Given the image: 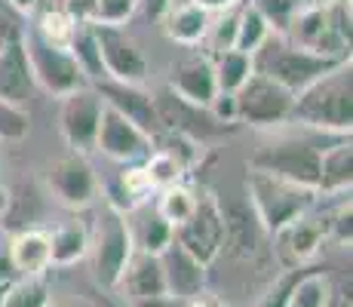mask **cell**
I'll use <instances>...</instances> for the list:
<instances>
[{
	"mask_svg": "<svg viewBox=\"0 0 353 307\" xmlns=\"http://www.w3.org/2000/svg\"><path fill=\"white\" fill-rule=\"evenodd\" d=\"M154 108H157V120L169 129V132H185L196 141L209 132H221V129H225L221 123L212 120V114H209L206 108H196L169 90L154 95Z\"/></svg>",
	"mask_w": 353,
	"mask_h": 307,
	"instance_id": "18",
	"label": "cell"
},
{
	"mask_svg": "<svg viewBox=\"0 0 353 307\" xmlns=\"http://www.w3.org/2000/svg\"><path fill=\"white\" fill-rule=\"evenodd\" d=\"M34 90V77L28 68V56L22 50V40H6L0 46V99L12 105H25Z\"/></svg>",
	"mask_w": 353,
	"mask_h": 307,
	"instance_id": "23",
	"label": "cell"
},
{
	"mask_svg": "<svg viewBox=\"0 0 353 307\" xmlns=\"http://www.w3.org/2000/svg\"><path fill=\"white\" fill-rule=\"evenodd\" d=\"M289 123L320 129L332 135H350L353 126V68L350 59L338 61L332 71L295 92Z\"/></svg>",
	"mask_w": 353,
	"mask_h": 307,
	"instance_id": "1",
	"label": "cell"
},
{
	"mask_svg": "<svg viewBox=\"0 0 353 307\" xmlns=\"http://www.w3.org/2000/svg\"><path fill=\"white\" fill-rule=\"evenodd\" d=\"M50 298V286L43 277H12L3 286L0 307H46Z\"/></svg>",
	"mask_w": 353,
	"mask_h": 307,
	"instance_id": "28",
	"label": "cell"
},
{
	"mask_svg": "<svg viewBox=\"0 0 353 307\" xmlns=\"http://www.w3.org/2000/svg\"><path fill=\"white\" fill-rule=\"evenodd\" d=\"M50 246H52V264L68 268L86 258L90 252V228L80 218H65L56 230H50Z\"/></svg>",
	"mask_w": 353,
	"mask_h": 307,
	"instance_id": "25",
	"label": "cell"
},
{
	"mask_svg": "<svg viewBox=\"0 0 353 307\" xmlns=\"http://www.w3.org/2000/svg\"><path fill=\"white\" fill-rule=\"evenodd\" d=\"M283 37L292 40L295 46H301V50L320 52V56L350 59V43L341 37V31L335 28L329 0H304V6L292 16Z\"/></svg>",
	"mask_w": 353,
	"mask_h": 307,
	"instance_id": "9",
	"label": "cell"
},
{
	"mask_svg": "<svg viewBox=\"0 0 353 307\" xmlns=\"http://www.w3.org/2000/svg\"><path fill=\"white\" fill-rule=\"evenodd\" d=\"M135 10H139V0H96V10H92V22H101V25H123L126 19H132Z\"/></svg>",
	"mask_w": 353,
	"mask_h": 307,
	"instance_id": "37",
	"label": "cell"
},
{
	"mask_svg": "<svg viewBox=\"0 0 353 307\" xmlns=\"http://www.w3.org/2000/svg\"><path fill=\"white\" fill-rule=\"evenodd\" d=\"M65 10L71 12L74 22H92V10H96V0H65Z\"/></svg>",
	"mask_w": 353,
	"mask_h": 307,
	"instance_id": "40",
	"label": "cell"
},
{
	"mask_svg": "<svg viewBox=\"0 0 353 307\" xmlns=\"http://www.w3.org/2000/svg\"><path fill=\"white\" fill-rule=\"evenodd\" d=\"M325 307H353V301H350V295H344V292H338V289H335Z\"/></svg>",
	"mask_w": 353,
	"mask_h": 307,
	"instance_id": "46",
	"label": "cell"
},
{
	"mask_svg": "<svg viewBox=\"0 0 353 307\" xmlns=\"http://www.w3.org/2000/svg\"><path fill=\"white\" fill-rule=\"evenodd\" d=\"M329 237L341 246H350V237H353V224H350V197L329 215Z\"/></svg>",
	"mask_w": 353,
	"mask_h": 307,
	"instance_id": "38",
	"label": "cell"
},
{
	"mask_svg": "<svg viewBox=\"0 0 353 307\" xmlns=\"http://www.w3.org/2000/svg\"><path fill=\"white\" fill-rule=\"evenodd\" d=\"M96 92L101 95L108 108H114L117 114H123L126 120H132L135 126H141L145 132H157V108H154V95L145 92L139 83H120V80H99Z\"/></svg>",
	"mask_w": 353,
	"mask_h": 307,
	"instance_id": "17",
	"label": "cell"
},
{
	"mask_svg": "<svg viewBox=\"0 0 353 307\" xmlns=\"http://www.w3.org/2000/svg\"><path fill=\"white\" fill-rule=\"evenodd\" d=\"M215 68V83H219V92H236L252 74V56L240 50H225L219 56H209Z\"/></svg>",
	"mask_w": 353,
	"mask_h": 307,
	"instance_id": "26",
	"label": "cell"
},
{
	"mask_svg": "<svg viewBox=\"0 0 353 307\" xmlns=\"http://www.w3.org/2000/svg\"><path fill=\"white\" fill-rule=\"evenodd\" d=\"M252 6L264 16V22L270 25V31L283 34L289 28L292 16L304 6V0H252Z\"/></svg>",
	"mask_w": 353,
	"mask_h": 307,
	"instance_id": "34",
	"label": "cell"
},
{
	"mask_svg": "<svg viewBox=\"0 0 353 307\" xmlns=\"http://www.w3.org/2000/svg\"><path fill=\"white\" fill-rule=\"evenodd\" d=\"M92 40H96L101 71L108 80H120V83H145L148 80V59L135 37L123 25H101L90 22Z\"/></svg>",
	"mask_w": 353,
	"mask_h": 307,
	"instance_id": "10",
	"label": "cell"
},
{
	"mask_svg": "<svg viewBox=\"0 0 353 307\" xmlns=\"http://www.w3.org/2000/svg\"><path fill=\"white\" fill-rule=\"evenodd\" d=\"M19 40H22V50H25V56H28L34 86L46 90L50 95H56V99H62V95L74 92V90L90 86V77L83 74V68H80V61L74 59L71 50L43 40L34 28L22 31V37Z\"/></svg>",
	"mask_w": 353,
	"mask_h": 307,
	"instance_id": "5",
	"label": "cell"
},
{
	"mask_svg": "<svg viewBox=\"0 0 353 307\" xmlns=\"http://www.w3.org/2000/svg\"><path fill=\"white\" fill-rule=\"evenodd\" d=\"M141 166H145V175H148V181H151L154 190L181 181V175H185V169L179 166V160L169 157L166 151H160V148H154V151L141 160Z\"/></svg>",
	"mask_w": 353,
	"mask_h": 307,
	"instance_id": "32",
	"label": "cell"
},
{
	"mask_svg": "<svg viewBox=\"0 0 353 307\" xmlns=\"http://www.w3.org/2000/svg\"><path fill=\"white\" fill-rule=\"evenodd\" d=\"M196 206V194L188 188L185 181H175V184H166L160 188V197H157V215L169 228H179L181 221H188Z\"/></svg>",
	"mask_w": 353,
	"mask_h": 307,
	"instance_id": "27",
	"label": "cell"
},
{
	"mask_svg": "<svg viewBox=\"0 0 353 307\" xmlns=\"http://www.w3.org/2000/svg\"><path fill=\"white\" fill-rule=\"evenodd\" d=\"M96 151H101L114 163H123V166L126 163H141L154 151V135L105 105L96 135Z\"/></svg>",
	"mask_w": 353,
	"mask_h": 307,
	"instance_id": "13",
	"label": "cell"
},
{
	"mask_svg": "<svg viewBox=\"0 0 353 307\" xmlns=\"http://www.w3.org/2000/svg\"><path fill=\"white\" fill-rule=\"evenodd\" d=\"M163 277H166V292L175 298H196L200 292H206V264L196 261L188 249H181L175 240L160 252Z\"/></svg>",
	"mask_w": 353,
	"mask_h": 307,
	"instance_id": "19",
	"label": "cell"
},
{
	"mask_svg": "<svg viewBox=\"0 0 353 307\" xmlns=\"http://www.w3.org/2000/svg\"><path fill=\"white\" fill-rule=\"evenodd\" d=\"M31 129V117L25 105L0 99V141H22Z\"/></svg>",
	"mask_w": 353,
	"mask_h": 307,
	"instance_id": "33",
	"label": "cell"
},
{
	"mask_svg": "<svg viewBox=\"0 0 353 307\" xmlns=\"http://www.w3.org/2000/svg\"><path fill=\"white\" fill-rule=\"evenodd\" d=\"M350 184H353V148H350V135H341L335 145L320 151L316 194L344 197V194H350Z\"/></svg>",
	"mask_w": 353,
	"mask_h": 307,
	"instance_id": "22",
	"label": "cell"
},
{
	"mask_svg": "<svg viewBox=\"0 0 353 307\" xmlns=\"http://www.w3.org/2000/svg\"><path fill=\"white\" fill-rule=\"evenodd\" d=\"M10 264L16 277H43L52 268V246L50 230L43 228H25L10 237Z\"/></svg>",
	"mask_w": 353,
	"mask_h": 307,
	"instance_id": "20",
	"label": "cell"
},
{
	"mask_svg": "<svg viewBox=\"0 0 353 307\" xmlns=\"http://www.w3.org/2000/svg\"><path fill=\"white\" fill-rule=\"evenodd\" d=\"M10 203H12V197H10V188H6V184L0 181V218H3L6 212H10Z\"/></svg>",
	"mask_w": 353,
	"mask_h": 307,
	"instance_id": "47",
	"label": "cell"
},
{
	"mask_svg": "<svg viewBox=\"0 0 353 307\" xmlns=\"http://www.w3.org/2000/svg\"><path fill=\"white\" fill-rule=\"evenodd\" d=\"M46 184H50L52 197L68 209H90L101 194L92 163L86 160V154L77 151H68L52 160L50 172H46Z\"/></svg>",
	"mask_w": 353,
	"mask_h": 307,
	"instance_id": "12",
	"label": "cell"
},
{
	"mask_svg": "<svg viewBox=\"0 0 353 307\" xmlns=\"http://www.w3.org/2000/svg\"><path fill=\"white\" fill-rule=\"evenodd\" d=\"M194 3H200L203 10H209V12H225L230 6H240L243 0H194Z\"/></svg>",
	"mask_w": 353,
	"mask_h": 307,
	"instance_id": "44",
	"label": "cell"
},
{
	"mask_svg": "<svg viewBox=\"0 0 353 307\" xmlns=\"http://www.w3.org/2000/svg\"><path fill=\"white\" fill-rule=\"evenodd\" d=\"M132 252H135V234L126 221V212L105 203L90 230V252H86L92 258V277H96L101 289L108 292L120 289V277H123Z\"/></svg>",
	"mask_w": 353,
	"mask_h": 307,
	"instance_id": "4",
	"label": "cell"
},
{
	"mask_svg": "<svg viewBox=\"0 0 353 307\" xmlns=\"http://www.w3.org/2000/svg\"><path fill=\"white\" fill-rule=\"evenodd\" d=\"M172 240L188 249L196 261L209 264L221 255L225 246V218L219 209V194L215 190H203L196 194V206L188 221H181L179 228H172Z\"/></svg>",
	"mask_w": 353,
	"mask_h": 307,
	"instance_id": "7",
	"label": "cell"
},
{
	"mask_svg": "<svg viewBox=\"0 0 353 307\" xmlns=\"http://www.w3.org/2000/svg\"><path fill=\"white\" fill-rule=\"evenodd\" d=\"M320 151L314 141L301 139H280L261 145L249 157V169H261V172L280 175V179L307 184L316 190V179H320Z\"/></svg>",
	"mask_w": 353,
	"mask_h": 307,
	"instance_id": "8",
	"label": "cell"
},
{
	"mask_svg": "<svg viewBox=\"0 0 353 307\" xmlns=\"http://www.w3.org/2000/svg\"><path fill=\"white\" fill-rule=\"evenodd\" d=\"M163 34H166L172 43L179 46H196L206 40L209 34V25H212V12L203 10L200 3L188 0V3H179V6H169L163 12Z\"/></svg>",
	"mask_w": 353,
	"mask_h": 307,
	"instance_id": "24",
	"label": "cell"
},
{
	"mask_svg": "<svg viewBox=\"0 0 353 307\" xmlns=\"http://www.w3.org/2000/svg\"><path fill=\"white\" fill-rule=\"evenodd\" d=\"M332 292H335V286H332L329 274L304 268V274L298 277L286 307H325L332 298Z\"/></svg>",
	"mask_w": 353,
	"mask_h": 307,
	"instance_id": "29",
	"label": "cell"
},
{
	"mask_svg": "<svg viewBox=\"0 0 353 307\" xmlns=\"http://www.w3.org/2000/svg\"><path fill=\"white\" fill-rule=\"evenodd\" d=\"M6 3L12 6V10H22V12H31V10H37V3L40 0H6Z\"/></svg>",
	"mask_w": 353,
	"mask_h": 307,
	"instance_id": "48",
	"label": "cell"
},
{
	"mask_svg": "<svg viewBox=\"0 0 353 307\" xmlns=\"http://www.w3.org/2000/svg\"><path fill=\"white\" fill-rule=\"evenodd\" d=\"M234 99H236V123H246V126L255 129H274L289 123L295 92H289L286 86L252 71L246 83L234 92Z\"/></svg>",
	"mask_w": 353,
	"mask_h": 307,
	"instance_id": "6",
	"label": "cell"
},
{
	"mask_svg": "<svg viewBox=\"0 0 353 307\" xmlns=\"http://www.w3.org/2000/svg\"><path fill=\"white\" fill-rule=\"evenodd\" d=\"M185 307H225L219 295H212V292H200L196 298H188Z\"/></svg>",
	"mask_w": 353,
	"mask_h": 307,
	"instance_id": "43",
	"label": "cell"
},
{
	"mask_svg": "<svg viewBox=\"0 0 353 307\" xmlns=\"http://www.w3.org/2000/svg\"><path fill=\"white\" fill-rule=\"evenodd\" d=\"M325 237H329V215H314L307 209L304 215L283 224L276 234H270V243L286 268H304L320 252Z\"/></svg>",
	"mask_w": 353,
	"mask_h": 307,
	"instance_id": "14",
	"label": "cell"
},
{
	"mask_svg": "<svg viewBox=\"0 0 353 307\" xmlns=\"http://www.w3.org/2000/svg\"><path fill=\"white\" fill-rule=\"evenodd\" d=\"M301 274H304V268H286L280 277L274 279V283L268 286V292L261 295L258 307H286L292 289H295V283H298V277Z\"/></svg>",
	"mask_w": 353,
	"mask_h": 307,
	"instance_id": "36",
	"label": "cell"
},
{
	"mask_svg": "<svg viewBox=\"0 0 353 307\" xmlns=\"http://www.w3.org/2000/svg\"><path fill=\"white\" fill-rule=\"evenodd\" d=\"M206 111L212 114L215 123H221L225 129H230L236 123V99H234V92H215V99L206 105Z\"/></svg>",
	"mask_w": 353,
	"mask_h": 307,
	"instance_id": "39",
	"label": "cell"
},
{
	"mask_svg": "<svg viewBox=\"0 0 353 307\" xmlns=\"http://www.w3.org/2000/svg\"><path fill=\"white\" fill-rule=\"evenodd\" d=\"M132 307H185V298H175V295L139 298V301H132Z\"/></svg>",
	"mask_w": 353,
	"mask_h": 307,
	"instance_id": "41",
	"label": "cell"
},
{
	"mask_svg": "<svg viewBox=\"0 0 353 307\" xmlns=\"http://www.w3.org/2000/svg\"><path fill=\"white\" fill-rule=\"evenodd\" d=\"M338 61H344V59L320 56V52L295 46L283 34H268V40L252 52V71L270 77L274 83L286 86L289 92H301L307 83H314L316 77L332 71Z\"/></svg>",
	"mask_w": 353,
	"mask_h": 307,
	"instance_id": "3",
	"label": "cell"
},
{
	"mask_svg": "<svg viewBox=\"0 0 353 307\" xmlns=\"http://www.w3.org/2000/svg\"><path fill=\"white\" fill-rule=\"evenodd\" d=\"M46 307H96V304L86 301V298H50Z\"/></svg>",
	"mask_w": 353,
	"mask_h": 307,
	"instance_id": "45",
	"label": "cell"
},
{
	"mask_svg": "<svg viewBox=\"0 0 353 307\" xmlns=\"http://www.w3.org/2000/svg\"><path fill=\"white\" fill-rule=\"evenodd\" d=\"M316 197L320 194L314 188H307V184L280 179V175L261 172V169H249L246 172V200L268 237L276 234L292 218L314 209Z\"/></svg>",
	"mask_w": 353,
	"mask_h": 307,
	"instance_id": "2",
	"label": "cell"
},
{
	"mask_svg": "<svg viewBox=\"0 0 353 307\" xmlns=\"http://www.w3.org/2000/svg\"><path fill=\"white\" fill-rule=\"evenodd\" d=\"M172 3L175 0H139V10H145L148 19H160Z\"/></svg>",
	"mask_w": 353,
	"mask_h": 307,
	"instance_id": "42",
	"label": "cell"
},
{
	"mask_svg": "<svg viewBox=\"0 0 353 307\" xmlns=\"http://www.w3.org/2000/svg\"><path fill=\"white\" fill-rule=\"evenodd\" d=\"M219 209L225 218V246L221 252L234 258H255L264 249V228L252 212L246 197H219Z\"/></svg>",
	"mask_w": 353,
	"mask_h": 307,
	"instance_id": "15",
	"label": "cell"
},
{
	"mask_svg": "<svg viewBox=\"0 0 353 307\" xmlns=\"http://www.w3.org/2000/svg\"><path fill=\"white\" fill-rule=\"evenodd\" d=\"M101 111H105V101L96 92V86H83V90H74L59 99V129L71 151H96Z\"/></svg>",
	"mask_w": 353,
	"mask_h": 307,
	"instance_id": "11",
	"label": "cell"
},
{
	"mask_svg": "<svg viewBox=\"0 0 353 307\" xmlns=\"http://www.w3.org/2000/svg\"><path fill=\"white\" fill-rule=\"evenodd\" d=\"M120 286L126 289L129 301H139V298H157V295H169L166 292V277H163V264L157 252H145L135 249L129 258Z\"/></svg>",
	"mask_w": 353,
	"mask_h": 307,
	"instance_id": "21",
	"label": "cell"
},
{
	"mask_svg": "<svg viewBox=\"0 0 353 307\" xmlns=\"http://www.w3.org/2000/svg\"><path fill=\"white\" fill-rule=\"evenodd\" d=\"M169 240H172V228H169L163 218L154 212L151 218L145 221V228H141V237H135V249H145V252H160L169 246Z\"/></svg>",
	"mask_w": 353,
	"mask_h": 307,
	"instance_id": "35",
	"label": "cell"
},
{
	"mask_svg": "<svg viewBox=\"0 0 353 307\" xmlns=\"http://www.w3.org/2000/svg\"><path fill=\"white\" fill-rule=\"evenodd\" d=\"M268 34H274V31H270V25L264 22V16L252 6V0H246V3L240 6V28H236V43H234V50H240V52H246V56H252L258 46L268 40Z\"/></svg>",
	"mask_w": 353,
	"mask_h": 307,
	"instance_id": "31",
	"label": "cell"
},
{
	"mask_svg": "<svg viewBox=\"0 0 353 307\" xmlns=\"http://www.w3.org/2000/svg\"><path fill=\"white\" fill-rule=\"evenodd\" d=\"M74 28H77V22L71 19V12H68L65 6L40 10L37 12V25H34V31H37L40 37L50 40V43H56V46H65V50H71Z\"/></svg>",
	"mask_w": 353,
	"mask_h": 307,
	"instance_id": "30",
	"label": "cell"
},
{
	"mask_svg": "<svg viewBox=\"0 0 353 307\" xmlns=\"http://www.w3.org/2000/svg\"><path fill=\"white\" fill-rule=\"evenodd\" d=\"M169 92H175L179 99L191 101L196 108H206L209 101L215 99L219 92V83H215V68H212V59L209 56H188V59H179L169 71V83H166Z\"/></svg>",
	"mask_w": 353,
	"mask_h": 307,
	"instance_id": "16",
	"label": "cell"
}]
</instances>
